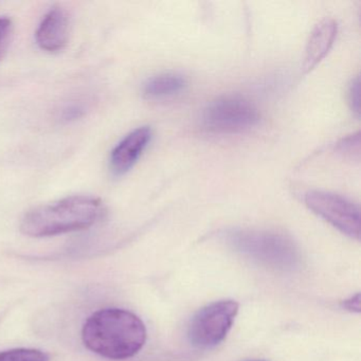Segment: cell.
Here are the masks:
<instances>
[{
    "mask_svg": "<svg viewBox=\"0 0 361 361\" xmlns=\"http://www.w3.org/2000/svg\"><path fill=\"white\" fill-rule=\"evenodd\" d=\"M82 338L92 352L111 360H124L142 350L147 342V327L134 312L104 308L87 319Z\"/></svg>",
    "mask_w": 361,
    "mask_h": 361,
    "instance_id": "1",
    "label": "cell"
},
{
    "mask_svg": "<svg viewBox=\"0 0 361 361\" xmlns=\"http://www.w3.org/2000/svg\"><path fill=\"white\" fill-rule=\"evenodd\" d=\"M104 213V206L99 198L71 196L29 211L20 224V231L31 238L80 231L98 223Z\"/></svg>",
    "mask_w": 361,
    "mask_h": 361,
    "instance_id": "2",
    "label": "cell"
},
{
    "mask_svg": "<svg viewBox=\"0 0 361 361\" xmlns=\"http://www.w3.org/2000/svg\"><path fill=\"white\" fill-rule=\"evenodd\" d=\"M238 310V302L221 300L198 310L188 327L190 343L202 350L219 345L232 329Z\"/></svg>",
    "mask_w": 361,
    "mask_h": 361,
    "instance_id": "3",
    "label": "cell"
},
{
    "mask_svg": "<svg viewBox=\"0 0 361 361\" xmlns=\"http://www.w3.org/2000/svg\"><path fill=\"white\" fill-rule=\"evenodd\" d=\"M259 121V109L240 96H224L211 102L202 116L204 128L216 134H236L255 128Z\"/></svg>",
    "mask_w": 361,
    "mask_h": 361,
    "instance_id": "4",
    "label": "cell"
},
{
    "mask_svg": "<svg viewBox=\"0 0 361 361\" xmlns=\"http://www.w3.org/2000/svg\"><path fill=\"white\" fill-rule=\"evenodd\" d=\"M306 206L336 229L355 240H360V209L343 196L331 192L310 190L304 195Z\"/></svg>",
    "mask_w": 361,
    "mask_h": 361,
    "instance_id": "5",
    "label": "cell"
},
{
    "mask_svg": "<svg viewBox=\"0 0 361 361\" xmlns=\"http://www.w3.org/2000/svg\"><path fill=\"white\" fill-rule=\"evenodd\" d=\"M152 139L149 126H141L126 135L113 149L109 168L115 176H123L138 161Z\"/></svg>",
    "mask_w": 361,
    "mask_h": 361,
    "instance_id": "6",
    "label": "cell"
},
{
    "mask_svg": "<svg viewBox=\"0 0 361 361\" xmlns=\"http://www.w3.org/2000/svg\"><path fill=\"white\" fill-rule=\"evenodd\" d=\"M71 20L66 10L54 7L46 14L35 33L37 45L48 52L64 49L68 43Z\"/></svg>",
    "mask_w": 361,
    "mask_h": 361,
    "instance_id": "7",
    "label": "cell"
},
{
    "mask_svg": "<svg viewBox=\"0 0 361 361\" xmlns=\"http://www.w3.org/2000/svg\"><path fill=\"white\" fill-rule=\"evenodd\" d=\"M337 32V24L331 18L322 20L316 26L306 45L303 62L304 73L312 71L327 56L333 47Z\"/></svg>",
    "mask_w": 361,
    "mask_h": 361,
    "instance_id": "8",
    "label": "cell"
},
{
    "mask_svg": "<svg viewBox=\"0 0 361 361\" xmlns=\"http://www.w3.org/2000/svg\"><path fill=\"white\" fill-rule=\"evenodd\" d=\"M187 85L185 77L178 73H168L149 78L143 85V96L149 100L169 98L183 92Z\"/></svg>",
    "mask_w": 361,
    "mask_h": 361,
    "instance_id": "9",
    "label": "cell"
},
{
    "mask_svg": "<svg viewBox=\"0 0 361 361\" xmlns=\"http://www.w3.org/2000/svg\"><path fill=\"white\" fill-rule=\"evenodd\" d=\"M0 361H49V356L35 348H13L0 352Z\"/></svg>",
    "mask_w": 361,
    "mask_h": 361,
    "instance_id": "10",
    "label": "cell"
},
{
    "mask_svg": "<svg viewBox=\"0 0 361 361\" xmlns=\"http://www.w3.org/2000/svg\"><path fill=\"white\" fill-rule=\"evenodd\" d=\"M337 151L344 158L359 160V157H360V135L359 133L342 139L338 143Z\"/></svg>",
    "mask_w": 361,
    "mask_h": 361,
    "instance_id": "11",
    "label": "cell"
},
{
    "mask_svg": "<svg viewBox=\"0 0 361 361\" xmlns=\"http://www.w3.org/2000/svg\"><path fill=\"white\" fill-rule=\"evenodd\" d=\"M348 102L352 111L356 114L357 117H359L360 115V80L358 77L353 80L348 88Z\"/></svg>",
    "mask_w": 361,
    "mask_h": 361,
    "instance_id": "12",
    "label": "cell"
},
{
    "mask_svg": "<svg viewBox=\"0 0 361 361\" xmlns=\"http://www.w3.org/2000/svg\"><path fill=\"white\" fill-rule=\"evenodd\" d=\"M12 33V22L10 18H0V60L9 43Z\"/></svg>",
    "mask_w": 361,
    "mask_h": 361,
    "instance_id": "13",
    "label": "cell"
},
{
    "mask_svg": "<svg viewBox=\"0 0 361 361\" xmlns=\"http://www.w3.org/2000/svg\"><path fill=\"white\" fill-rule=\"evenodd\" d=\"M84 111L85 109L81 105H69L63 109L62 114H61V120L65 122L73 121V120L81 118L84 115Z\"/></svg>",
    "mask_w": 361,
    "mask_h": 361,
    "instance_id": "14",
    "label": "cell"
},
{
    "mask_svg": "<svg viewBox=\"0 0 361 361\" xmlns=\"http://www.w3.org/2000/svg\"><path fill=\"white\" fill-rule=\"evenodd\" d=\"M340 305H341V307L343 308V310H348V312H360V293H356V295H353V297L348 298V299L346 300H343Z\"/></svg>",
    "mask_w": 361,
    "mask_h": 361,
    "instance_id": "15",
    "label": "cell"
},
{
    "mask_svg": "<svg viewBox=\"0 0 361 361\" xmlns=\"http://www.w3.org/2000/svg\"><path fill=\"white\" fill-rule=\"evenodd\" d=\"M245 361H265V360H245Z\"/></svg>",
    "mask_w": 361,
    "mask_h": 361,
    "instance_id": "16",
    "label": "cell"
}]
</instances>
